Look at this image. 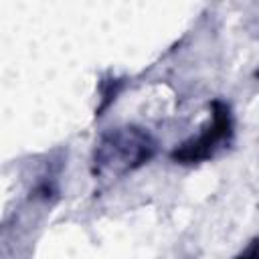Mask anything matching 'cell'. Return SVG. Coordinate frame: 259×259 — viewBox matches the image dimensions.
Returning <instances> with one entry per match:
<instances>
[{
    "label": "cell",
    "instance_id": "3",
    "mask_svg": "<svg viewBox=\"0 0 259 259\" xmlns=\"http://www.w3.org/2000/svg\"><path fill=\"white\" fill-rule=\"evenodd\" d=\"M237 259H259V239H255Z\"/></svg>",
    "mask_w": 259,
    "mask_h": 259
},
{
    "label": "cell",
    "instance_id": "1",
    "mask_svg": "<svg viewBox=\"0 0 259 259\" xmlns=\"http://www.w3.org/2000/svg\"><path fill=\"white\" fill-rule=\"evenodd\" d=\"M158 150L156 138L140 125H117L105 130L91 156V172L99 180H117L144 164Z\"/></svg>",
    "mask_w": 259,
    "mask_h": 259
},
{
    "label": "cell",
    "instance_id": "2",
    "mask_svg": "<svg viewBox=\"0 0 259 259\" xmlns=\"http://www.w3.org/2000/svg\"><path fill=\"white\" fill-rule=\"evenodd\" d=\"M233 138V113L231 107L217 99L210 105V119L208 123L192 138L176 146L170 154V158L178 164H198L217 154V150L223 148V144H229Z\"/></svg>",
    "mask_w": 259,
    "mask_h": 259
}]
</instances>
